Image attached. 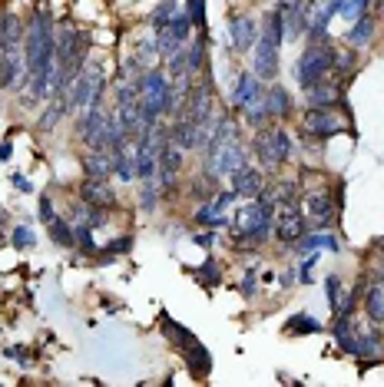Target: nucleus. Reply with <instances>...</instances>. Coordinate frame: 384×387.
Segmentation results:
<instances>
[{
    "label": "nucleus",
    "instance_id": "obj_14",
    "mask_svg": "<svg viewBox=\"0 0 384 387\" xmlns=\"http://www.w3.org/2000/svg\"><path fill=\"white\" fill-rule=\"evenodd\" d=\"M80 199L87 206H100V208H116V189L110 186V179H96L87 176L80 182Z\"/></svg>",
    "mask_w": 384,
    "mask_h": 387
},
{
    "label": "nucleus",
    "instance_id": "obj_30",
    "mask_svg": "<svg viewBox=\"0 0 384 387\" xmlns=\"http://www.w3.org/2000/svg\"><path fill=\"white\" fill-rule=\"evenodd\" d=\"M156 163H159V169L179 172V169H182V163H186V152H182L176 143H169L166 149H159V152H156Z\"/></svg>",
    "mask_w": 384,
    "mask_h": 387
},
{
    "label": "nucleus",
    "instance_id": "obj_5",
    "mask_svg": "<svg viewBox=\"0 0 384 387\" xmlns=\"http://www.w3.org/2000/svg\"><path fill=\"white\" fill-rule=\"evenodd\" d=\"M331 66H335V46L328 44V40H308V46L302 50V57L295 60V80L298 87L305 89L311 83H318L322 76L331 73Z\"/></svg>",
    "mask_w": 384,
    "mask_h": 387
},
{
    "label": "nucleus",
    "instance_id": "obj_32",
    "mask_svg": "<svg viewBox=\"0 0 384 387\" xmlns=\"http://www.w3.org/2000/svg\"><path fill=\"white\" fill-rule=\"evenodd\" d=\"M242 116H245V126H252V129H262V126H268V123H272V116H268L265 96H262L259 103H252L249 109L242 113Z\"/></svg>",
    "mask_w": 384,
    "mask_h": 387
},
{
    "label": "nucleus",
    "instance_id": "obj_20",
    "mask_svg": "<svg viewBox=\"0 0 384 387\" xmlns=\"http://www.w3.org/2000/svg\"><path fill=\"white\" fill-rule=\"evenodd\" d=\"M169 133H173V143H176L182 152H192V149H199V123H192V119L179 116L173 126H169Z\"/></svg>",
    "mask_w": 384,
    "mask_h": 387
},
{
    "label": "nucleus",
    "instance_id": "obj_47",
    "mask_svg": "<svg viewBox=\"0 0 384 387\" xmlns=\"http://www.w3.org/2000/svg\"><path fill=\"white\" fill-rule=\"evenodd\" d=\"M295 278H298V271H295V268L281 271V285H285V288H292V285H295Z\"/></svg>",
    "mask_w": 384,
    "mask_h": 387
},
{
    "label": "nucleus",
    "instance_id": "obj_22",
    "mask_svg": "<svg viewBox=\"0 0 384 387\" xmlns=\"http://www.w3.org/2000/svg\"><path fill=\"white\" fill-rule=\"evenodd\" d=\"M365 312H368L371 325H384V282L381 278H374L365 288Z\"/></svg>",
    "mask_w": 384,
    "mask_h": 387
},
{
    "label": "nucleus",
    "instance_id": "obj_10",
    "mask_svg": "<svg viewBox=\"0 0 384 387\" xmlns=\"http://www.w3.org/2000/svg\"><path fill=\"white\" fill-rule=\"evenodd\" d=\"M279 50L281 46L275 40H268V37L259 33V40L252 46V73L259 76L262 83H272L279 76Z\"/></svg>",
    "mask_w": 384,
    "mask_h": 387
},
{
    "label": "nucleus",
    "instance_id": "obj_27",
    "mask_svg": "<svg viewBox=\"0 0 384 387\" xmlns=\"http://www.w3.org/2000/svg\"><path fill=\"white\" fill-rule=\"evenodd\" d=\"M113 176L119 179V182H133L136 179V169H133V149H119V152H113Z\"/></svg>",
    "mask_w": 384,
    "mask_h": 387
},
{
    "label": "nucleus",
    "instance_id": "obj_49",
    "mask_svg": "<svg viewBox=\"0 0 384 387\" xmlns=\"http://www.w3.org/2000/svg\"><path fill=\"white\" fill-rule=\"evenodd\" d=\"M14 186L20 189V192H33V186H30V182H27L24 176H14Z\"/></svg>",
    "mask_w": 384,
    "mask_h": 387
},
{
    "label": "nucleus",
    "instance_id": "obj_44",
    "mask_svg": "<svg viewBox=\"0 0 384 387\" xmlns=\"http://www.w3.org/2000/svg\"><path fill=\"white\" fill-rule=\"evenodd\" d=\"M57 219V208H53V202H50V195H40V222L50 225Z\"/></svg>",
    "mask_w": 384,
    "mask_h": 387
},
{
    "label": "nucleus",
    "instance_id": "obj_35",
    "mask_svg": "<svg viewBox=\"0 0 384 387\" xmlns=\"http://www.w3.org/2000/svg\"><path fill=\"white\" fill-rule=\"evenodd\" d=\"M73 235H76V245H80L83 252L96 255V242H93V225H89V222H73Z\"/></svg>",
    "mask_w": 384,
    "mask_h": 387
},
{
    "label": "nucleus",
    "instance_id": "obj_6",
    "mask_svg": "<svg viewBox=\"0 0 384 387\" xmlns=\"http://www.w3.org/2000/svg\"><path fill=\"white\" fill-rule=\"evenodd\" d=\"M341 202H344V182L335 186V195L328 192L325 186L315 189V192H305L302 212H305V219H308V228H331L335 219H338V212H341Z\"/></svg>",
    "mask_w": 384,
    "mask_h": 387
},
{
    "label": "nucleus",
    "instance_id": "obj_25",
    "mask_svg": "<svg viewBox=\"0 0 384 387\" xmlns=\"http://www.w3.org/2000/svg\"><path fill=\"white\" fill-rule=\"evenodd\" d=\"M46 228H50V242H53V245H60V249H73V245H76V235H73V225H70V219L57 215V219L46 225Z\"/></svg>",
    "mask_w": 384,
    "mask_h": 387
},
{
    "label": "nucleus",
    "instance_id": "obj_45",
    "mask_svg": "<svg viewBox=\"0 0 384 387\" xmlns=\"http://www.w3.org/2000/svg\"><path fill=\"white\" fill-rule=\"evenodd\" d=\"M308 0H275V10H281V14H288V10H302Z\"/></svg>",
    "mask_w": 384,
    "mask_h": 387
},
{
    "label": "nucleus",
    "instance_id": "obj_38",
    "mask_svg": "<svg viewBox=\"0 0 384 387\" xmlns=\"http://www.w3.org/2000/svg\"><path fill=\"white\" fill-rule=\"evenodd\" d=\"M10 245H14V249H20V252H24V249H33V245H37L33 228H30V225H17L14 232H10Z\"/></svg>",
    "mask_w": 384,
    "mask_h": 387
},
{
    "label": "nucleus",
    "instance_id": "obj_26",
    "mask_svg": "<svg viewBox=\"0 0 384 387\" xmlns=\"http://www.w3.org/2000/svg\"><path fill=\"white\" fill-rule=\"evenodd\" d=\"M355 66H358V46H335V66L331 70L348 80L355 73Z\"/></svg>",
    "mask_w": 384,
    "mask_h": 387
},
{
    "label": "nucleus",
    "instance_id": "obj_7",
    "mask_svg": "<svg viewBox=\"0 0 384 387\" xmlns=\"http://www.w3.org/2000/svg\"><path fill=\"white\" fill-rule=\"evenodd\" d=\"M106 93V76L100 66H83V73L70 83V93H67V109L70 113H83L89 106H100Z\"/></svg>",
    "mask_w": 384,
    "mask_h": 387
},
{
    "label": "nucleus",
    "instance_id": "obj_18",
    "mask_svg": "<svg viewBox=\"0 0 384 387\" xmlns=\"http://www.w3.org/2000/svg\"><path fill=\"white\" fill-rule=\"evenodd\" d=\"M298 255L305 252H318V249H328V252H338V238L331 235L328 228H315V232H305V235L298 238L295 245H292Z\"/></svg>",
    "mask_w": 384,
    "mask_h": 387
},
{
    "label": "nucleus",
    "instance_id": "obj_21",
    "mask_svg": "<svg viewBox=\"0 0 384 387\" xmlns=\"http://www.w3.org/2000/svg\"><path fill=\"white\" fill-rule=\"evenodd\" d=\"M83 169H87V176L110 179L113 176V152L110 149H89V152H83Z\"/></svg>",
    "mask_w": 384,
    "mask_h": 387
},
{
    "label": "nucleus",
    "instance_id": "obj_36",
    "mask_svg": "<svg viewBox=\"0 0 384 387\" xmlns=\"http://www.w3.org/2000/svg\"><path fill=\"white\" fill-rule=\"evenodd\" d=\"M169 33H173V37H176V40H182V44H186V40H189V33H192V20H189V14H173V20H169Z\"/></svg>",
    "mask_w": 384,
    "mask_h": 387
},
{
    "label": "nucleus",
    "instance_id": "obj_37",
    "mask_svg": "<svg viewBox=\"0 0 384 387\" xmlns=\"http://www.w3.org/2000/svg\"><path fill=\"white\" fill-rule=\"evenodd\" d=\"M156 46H159V57L163 60H169V57H176L179 50H182V40H176V37H173V33H169V30H163V33H159V37H156Z\"/></svg>",
    "mask_w": 384,
    "mask_h": 387
},
{
    "label": "nucleus",
    "instance_id": "obj_43",
    "mask_svg": "<svg viewBox=\"0 0 384 387\" xmlns=\"http://www.w3.org/2000/svg\"><path fill=\"white\" fill-rule=\"evenodd\" d=\"M238 291L245 298H255V291H259V282H255V271H245L242 275V282H238Z\"/></svg>",
    "mask_w": 384,
    "mask_h": 387
},
{
    "label": "nucleus",
    "instance_id": "obj_39",
    "mask_svg": "<svg viewBox=\"0 0 384 387\" xmlns=\"http://www.w3.org/2000/svg\"><path fill=\"white\" fill-rule=\"evenodd\" d=\"M186 14H189L192 27L206 30V0H186Z\"/></svg>",
    "mask_w": 384,
    "mask_h": 387
},
{
    "label": "nucleus",
    "instance_id": "obj_28",
    "mask_svg": "<svg viewBox=\"0 0 384 387\" xmlns=\"http://www.w3.org/2000/svg\"><path fill=\"white\" fill-rule=\"evenodd\" d=\"M159 199H163L159 182H156V179H143V182H139V208H143V212H152V208L159 206Z\"/></svg>",
    "mask_w": 384,
    "mask_h": 387
},
{
    "label": "nucleus",
    "instance_id": "obj_31",
    "mask_svg": "<svg viewBox=\"0 0 384 387\" xmlns=\"http://www.w3.org/2000/svg\"><path fill=\"white\" fill-rule=\"evenodd\" d=\"M192 278H195V282H202L206 288L219 285V282H222V268H219V262H216V258H206L202 265L192 271Z\"/></svg>",
    "mask_w": 384,
    "mask_h": 387
},
{
    "label": "nucleus",
    "instance_id": "obj_2",
    "mask_svg": "<svg viewBox=\"0 0 384 387\" xmlns=\"http://www.w3.org/2000/svg\"><path fill=\"white\" fill-rule=\"evenodd\" d=\"M249 152L255 156V163L259 169L265 172V176H275L285 163H292L295 159V143H292V136L285 133L281 126H262V129H255L249 143Z\"/></svg>",
    "mask_w": 384,
    "mask_h": 387
},
{
    "label": "nucleus",
    "instance_id": "obj_15",
    "mask_svg": "<svg viewBox=\"0 0 384 387\" xmlns=\"http://www.w3.org/2000/svg\"><path fill=\"white\" fill-rule=\"evenodd\" d=\"M229 37H232V50L236 53H249L255 40H259V20H252L249 14H238L229 20Z\"/></svg>",
    "mask_w": 384,
    "mask_h": 387
},
{
    "label": "nucleus",
    "instance_id": "obj_4",
    "mask_svg": "<svg viewBox=\"0 0 384 387\" xmlns=\"http://www.w3.org/2000/svg\"><path fill=\"white\" fill-rule=\"evenodd\" d=\"M163 331H166V338H169V344L186 357L189 371L195 374V377H209V371H212V354L202 348V341L192 334L189 327H182L179 321H173V318H163Z\"/></svg>",
    "mask_w": 384,
    "mask_h": 387
},
{
    "label": "nucleus",
    "instance_id": "obj_24",
    "mask_svg": "<svg viewBox=\"0 0 384 387\" xmlns=\"http://www.w3.org/2000/svg\"><path fill=\"white\" fill-rule=\"evenodd\" d=\"M192 222H195V225H209V228H222V225H229V219H225V212H222L212 199H206L202 206L192 212Z\"/></svg>",
    "mask_w": 384,
    "mask_h": 387
},
{
    "label": "nucleus",
    "instance_id": "obj_33",
    "mask_svg": "<svg viewBox=\"0 0 384 387\" xmlns=\"http://www.w3.org/2000/svg\"><path fill=\"white\" fill-rule=\"evenodd\" d=\"M285 331H298V334H318V331H322V325H318L308 312H298L295 318H288Z\"/></svg>",
    "mask_w": 384,
    "mask_h": 387
},
{
    "label": "nucleus",
    "instance_id": "obj_3",
    "mask_svg": "<svg viewBox=\"0 0 384 387\" xmlns=\"http://www.w3.org/2000/svg\"><path fill=\"white\" fill-rule=\"evenodd\" d=\"M249 163V146L245 139H222V143H209L202 149V179L212 182V189H219V179L236 172L238 165Z\"/></svg>",
    "mask_w": 384,
    "mask_h": 387
},
{
    "label": "nucleus",
    "instance_id": "obj_50",
    "mask_svg": "<svg viewBox=\"0 0 384 387\" xmlns=\"http://www.w3.org/2000/svg\"><path fill=\"white\" fill-rule=\"evenodd\" d=\"M3 238H7V215L0 212V242H3Z\"/></svg>",
    "mask_w": 384,
    "mask_h": 387
},
{
    "label": "nucleus",
    "instance_id": "obj_12",
    "mask_svg": "<svg viewBox=\"0 0 384 387\" xmlns=\"http://www.w3.org/2000/svg\"><path fill=\"white\" fill-rule=\"evenodd\" d=\"M341 96H344V76H338L335 70L328 76H322L318 83L305 87V100L308 106H338Z\"/></svg>",
    "mask_w": 384,
    "mask_h": 387
},
{
    "label": "nucleus",
    "instance_id": "obj_42",
    "mask_svg": "<svg viewBox=\"0 0 384 387\" xmlns=\"http://www.w3.org/2000/svg\"><path fill=\"white\" fill-rule=\"evenodd\" d=\"M130 245H133V238H130V235H123V238H116V242H110V245H106V252H103V262H110V255L130 252Z\"/></svg>",
    "mask_w": 384,
    "mask_h": 387
},
{
    "label": "nucleus",
    "instance_id": "obj_29",
    "mask_svg": "<svg viewBox=\"0 0 384 387\" xmlns=\"http://www.w3.org/2000/svg\"><path fill=\"white\" fill-rule=\"evenodd\" d=\"M0 44H24V24L14 14L0 17Z\"/></svg>",
    "mask_w": 384,
    "mask_h": 387
},
{
    "label": "nucleus",
    "instance_id": "obj_40",
    "mask_svg": "<svg viewBox=\"0 0 384 387\" xmlns=\"http://www.w3.org/2000/svg\"><path fill=\"white\" fill-rule=\"evenodd\" d=\"M371 3H374V0H344V3H341V17H344V20H358L365 10H371Z\"/></svg>",
    "mask_w": 384,
    "mask_h": 387
},
{
    "label": "nucleus",
    "instance_id": "obj_19",
    "mask_svg": "<svg viewBox=\"0 0 384 387\" xmlns=\"http://www.w3.org/2000/svg\"><path fill=\"white\" fill-rule=\"evenodd\" d=\"M351 354L358 361H371V357L381 354V331L368 327V331H355V344H351Z\"/></svg>",
    "mask_w": 384,
    "mask_h": 387
},
{
    "label": "nucleus",
    "instance_id": "obj_17",
    "mask_svg": "<svg viewBox=\"0 0 384 387\" xmlns=\"http://www.w3.org/2000/svg\"><path fill=\"white\" fill-rule=\"evenodd\" d=\"M265 106H268V116L272 119H288L292 116V109H295L292 93H288L285 87H279L275 80H272V87L265 89Z\"/></svg>",
    "mask_w": 384,
    "mask_h": 387
},
{
    "label": "nucleus",
    "instance_id": "obj_13",
    "mask_svg": "<svg viewBox=\"0 0 384 387\" xmlns=\"http://www.w3.org/2000/svg\"><path fill=\"white\" fill-rule=\"evenodd\" d=\"M229 179H232V192L238 195V199H259L262 195V189H265V172L259 169V165H238L236 172H229Z\"/></svg>",
    "mask_w": 384,
    "mask_h": 387
},
{
    "label": "nucleus",
    "instance_id": "obj_41",
    "mask_svg": "<svg viewBox=\"0 0 384 387\" xmlns=\"http://www.w3.org/2000/svg\"><path fill=\"white\" fill-rule=\"evenodd\" d=\"M325 295H328L331 312H338V305H341V278H338V275H328V278H325Z\"/></svg>",
    "mask_w": 384,
    "mask_h": 387
},
{
    "label": "nucleus",
    "instance_id": "obj_23",
    "mask_svg": "<svg viewBox=\"0 0 384 387\" xmlns=\"http://www.w3.org/2000/svg\"><path fill=\"white\" fill-rule=\"evenodd\" d=\"M374 14L371 10H365V14L358 17V20H351V30H348V44L351 46H368L371 37H374Z\"/></svg>",
    "mask_w": 384,
    "mask_h": 387
},
{
    "label": "nucleus",
    "instance_id": "obj_1",
    "mask_svg": "<svg viewBox=\"0 0 384 387\" xmlns=\"http://www.w3.org/2000/svg\"><path fill=\"white\" fill-rule=\"evenodd\" d=\"M236 249H259L275 235V206H268L262 199H245V206H238L236 219L229 222Z\"/></svg>",
    "mask_w": 384,
    "mask_h": 387
},
{
    "label": "nucleus",
    "instance_id": "obj_16",
    "mask_svg": "<svg viewBox=\"0 0 384 387\" xmlns=\"http://www.w3.org/2000/svg\"><path fill=\"white\" fill-rule=\"evenodd\" d=\"M298 195H302L298 179H272V182H265L259 199L268 202V206H281V202H298Z\"/></svg>",
    "mask_w": 384,
    "mask_h": 387
},
{
    "label": "nucleus",
    "instance_id": "obj_34",
    "mask_svg": "<svg viewBox=\"0 0 384 387\" xmlns=\"http://www.w3.org/2000/svg\"><path fill=\"white\" fill-rule=\"evenodd\" d=\"M173 14H176V0H163V3H159V10H156L152 20H149V27L156 30V33H163V30L169 27V20H173Z\"/></svg>",
    "mask_w": 384,
    "mask_h": 387
},
{
    "label": "nucleus",
    "instance_id": "obj_9",
    "mask_svg": "<svg viewBox=\"0 0 384 387\" xmlns=\"http://www.w3.org/2000/svg\"><path fill=\"white\" fill-rule=\"evenodd\" d=\"M308 232V219L298 202H281L275 206V238L281 245H295L298 238Z\"/></svg>",
    "mask_w": 384,
    "mask_h": 387
},
{
    "label": "nucleus",
    "instance_id": "obj_8",
    "mask_svg": "<svg viewBox=\"0 0 384 387\" xmlns=\"http://www.w3.org/2000/svg\"><path fill=\"white\" fill-rule=\"evenodd\" d=\"M344 129V119L335 113V106H308L302 116V136L308 139H328Z\"/></svg>",
    "mask_w": 384,
    "mask_h": 387
},
{
    "label": "nucleus",
    "instance_id": "obj_51",
    "mask_svg": "<svg viewBox=\"0 0 384 387\" xmlns=\"http://www.w3.org/2000/svg\"><path fill=\"white\" fill-rule=\"evenodd\" d=\"M381 265H384V258H381Z\"/></svg>",
    "mask_w": 384,
    "mask_h": 387
},
{
    "label": "nucleus",
    "instance_id": "obj_11",
    "mask_svg": "<svg viewBox=\"0 0 384 387\" xmlns=\"http://www.w3.org/2000/svg\"><path fill=\"white\" fill-rule=\"evenodd\" d=\"M265 96V83L259 80V76L252 73V70H242L236 80V87H232V96H229V106L236 109V113H245L252 103H259Z\"/></svg>",
    "mask_w": 384,
    "mask_h": 387
},
{
    "label": "nucleus",
    "instance_id": "obj_46",
    "mask_svg": "<svg viewBox=\"0 0 384 387\" xmlns=\"http://www.w3.org/2000/svg\"><path fill=\"white\" fill-rule=\"evenodd\" d=\"M216 238H219V228H209L206 235H195V242H199V245H206V249H209V245H212Z\"/></svg>",
    "mask_w": 384,
    "mask_h": 387
},
{
    "label": "nucleus",
    "instance_id": "obj_48",
    "mask_svg": "<svg viewBox=\"0 0 384 387\" xmlns=\"http://www.w3.org/2000/svg\"><path fill=\"white\" fill-rule=\"evenodd\" d=\"M10 156H14V146H10V139H3V143H0V159L7 163Z\"/></svg>",
    "mask_w": 384,
    "mask_h": 387
}]
</instances>
